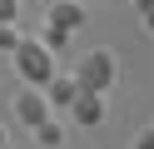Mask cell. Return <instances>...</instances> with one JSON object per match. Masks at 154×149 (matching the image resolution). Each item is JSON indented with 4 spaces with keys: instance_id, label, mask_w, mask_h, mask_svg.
Instances as JSON below:
<instances>
[{
    "instance_id": "1",
    "label": "cell",
    "mask_w": 154,
    "mask_h": 149,
    "mask_svg": "<svg viewBox=\"0 0 154 149\" xmlns=\"http://www.w3.org/2000/svg\"><path fill=\"white\" fill-rule=\"evenodd\" d=\"M114 79H119V60H114L109 45H94V50H85V55H80V65H75V85H80V89L104 95Z\"/></svg>"
},
{
    "instance_id": "2",
    "label": "cell",
    "mask_w": 154,
    "mask_h": 149,
    "mask_svg": "<svg viewBox=\"0 0 154 149\" xmlns=\"http://www.w3.org/2000/svg\"><path fill=\"white\" fill-rule=\"evenodd\" d=\"M10 55H15V70H20V79H25V85L45 89V85L55 79V50H45L40 40H20Z\"/></svg>"
},
{
    "instance_id": "3",
    "label": "cell",
    "mask_w": 154,
    "mask_h": 149,
    "mask_svg": "<svg viewBox=\"0 0 154 149\" xmlns=\"http://www.w3.org/2000/svg\"><path fill=\"white\" fill-rule=\"evenodd\" d=\"M15 119H20L25 129H35V124H45V119H50V99H45V89H35V85H25L20 95H15Z\"/></svg>"
},
{
    "instance_id": "4",
    "label": "cell",
    "mask_w": 154,
    "mask_h": 149,
    "mask_svg": "<svg viewBox=\"0 0 154 149\" xmlns=\"http://www.w3.org/2000/svg\"><path fill=\"white\" fill-rule=\"evenodd\" d=\"M70 114H75V124H80V129L104 124V95H90V89H80V95L70 99Z\"/></svg>"
},
{
    "instance_id": "5",
    "label": "cell",
    "mask_w": 154,
    "mask_h": 149,
    "mask_svg": "<svg viewBox=\"0 0 154 149\" xmlns=\"http://www.w3.org/2000/svg\"><path fill=\"white\" fill-rule=\"evenodd\" d=\"M45 20L75 35V30H80L85 20H90V15H85V5H75V0H50V15H45Z\"/></svg>"
},
{
    "instance_id": "6",
    "label": "cell",
    "mask_w": 154,
    "mask_h": 149,
    "mask_svg": "<svg viewBox=\"0 0 154 149\" xmlns=\"http://www.w3.org/2000/svg\"><path fill=\"white\" fill-rule=\"evenodd\" d=\"M75 95H80V85H75V75H55L50 85H45V99H50V104H70Z\"/></svg>"
},
{
    "instance_id": "7",
    "label": "cell",
    "mask_w": 154,
    "mask_h": 149,
    "mask_svg": "<svg viewBox=\"0 0 154 149\" xmlns=\"http://www.w3.org/2000/svg\"><path fill=\"white\" fill-rule=\"evenodd\" d=\"M30 134H35V144H40V149H60V144H65V124H55V119L35 124Z\"/></svg>"
},
{
    "instance_id": "8",
    "label": "cell",
    "mask_w": 154,
    "mask_h": 149,
    "mask_svg": "<svg viewBox=\"0 0 154 149\" xmlns=\"http://www.w3.org/2000/svg\"><path fill=\"white\" fill-rule=\"evenodd\" d=\"M40 45H45V50H65V45H70V30H60V25H50V20H45Z\"/></svg>"
},
{
    "instance_id": "9",
    "label": "cell",
    "mask_w": 154,
    "mask_h": 149,
    "mask_svg": "<svg viewBox=\"0 0 154 149\" xmlns=\"http://www.w3.org/2000/svg\"><path fill=\"white\" fill-rule=\"evenodd\" d=\"M20 40H25V35H20L15 25H10V20H0V55H10V50L20 45Z\"/></svg>"
},
{
    "instance_id": "10",
    "label": "cell",
    "mask_w": 154,
    "mask_h": 149,
    "mask_svg": "<svg viewBox=\"0 0 154 149\" xmlns=\"http://www.w3.org/2000/svg\"><path fill=\"white\" fill-rule=\"evenodd\" d=\"M20 5H25V0H0V20H10V25H15V15H20Z\"/></svg>"
},
{
    "instance_id": "11",
    "label": "cell",
    "mask_w": 154,
    "mask_h": 149,
    "mask_svg": "<svg viewBox=\"0 0 154 149\" xmlns=\"http://www.w3.org/2000/svg\"><path fill=\"white\" fill-rule=\"evenodd\" d=\"M134 149H154V124H149V129H139V134H134Z\"/></svg>"
},
{
    "instance_id": "12",
    "label": "cell",
    "mask_w": 154,
    "mask_h": 149,
    "mask_svg": "<svg viewBox=\"0 0 154 149\" xmlns=\"http://www.w3.org/2000/svg\"><path fill=\"white\" fill-rule=\"evenodd\" d=\"M139 25H144V30L154 35V10H139Z\"/></svg>"
},
{
    "instance_id": "13",
    "label": "cell",
    "mask_w": 154,
    "mask_h": 149,
    "mask_svg": "<svg viewBox=\"0 0 154 149\" xmlns=\"http://www.w3.org/2000/svg\"><path fill=\"white\" fill-rule=\"evenodd\" d=\"M134 10H154V0H134Z\"/></svg>"
},
{
    "instance_id": "14",
    "label": "cell",
    "mask_w": 154,
    "mask_h": 149,
    "mask_svg": "<svg viewBox=\"0 0 154 149\" xmlns=\"http://www.w3.org/2000/svg\"><path fill=\"white\" fill-rule=\"evenodd\" d=\"M0 149H5V129H0Z\"/></svg>"
},
{
    "instance_id": "15",
    "label": "cell",
    "mask_w": 154,
    "mask_h": 149,
    "mask_svg": "<svg viewBox=\"0 0 154 149\" xmlns=\"http://www.w3.org/2000/svg\"><path fill=\"white\" fill-rule=\"evenodd\" d=\"M30 5H50V0H30Z\"/></svg>"
}]
</instances>
